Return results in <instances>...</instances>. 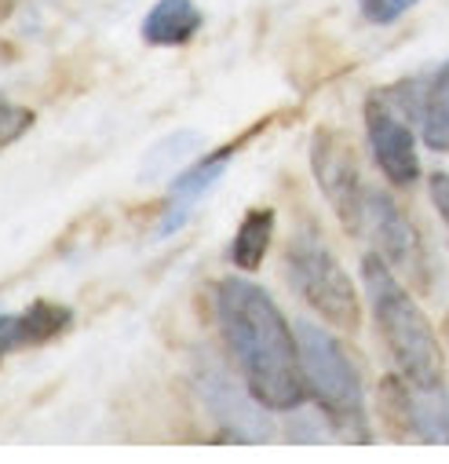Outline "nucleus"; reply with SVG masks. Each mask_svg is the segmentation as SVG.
I'll return each mask as SVG.
<instances>
[{
	"instance_id": "f257e3e1",
	"label": "nucleus",
	"mask_w": 449,
	"mask_h": 464,
	"mask_svg": "<svg viewBox=\"0 0 449 464\" xmlns=\"http://www.w3.org/2000/svg\"><path fill=\"white\" fill-rule=\"evenodd\" d=\"M215 322L242 381L267 410L303 406L300 340L263 285L242 275L223 278L215 285Z\"/></svg>"
},
{
	"instance_id": "f03ea898",
	"label": "nucleus",
	"mask_w": 449,
	"mask_h": 464,
	"mask_svg": "<svg viewBox=\"0 0 449 464\" xmlns=\"http://www.w3.org/2000/svg\"><path fill=\"white\" fill-rule=\"evenodd\" d=\"M362 285L366 300L373 307L377 329L384 336V347L391 352L398 373L413 388H438L445 384V355L435 336L431 318L420 311L413 293L402 285V278L391 271V264L373 249L362 256Z\"/></svg>"
},
{
	"instance_id": "7ed1b4c3",
	"label": "nucleus",
	"mask_w": 449,
	"mask_h": 464,
	"mask_svg": "<svg viewBox=\"0 0 449 464\" xmlns=\"http://www.w3.org/2000/svg\"><path fill=\"white\" fill-rule=\"evenodd\" d=\"M296 340H300V366H303L307 395L321 410V420L329 424V431L336 439H344L348 446H369L373 424L366 410V392H362L358 366L344 352V343L314 322H300Z\"/></svg>"
},
{
	"instance_id": "20e7f679",
	"label": "nucleus",
	"mask_w": 449,
	"mask_h": 464,
	"mask_svg": "<svg viewBox=\"0 0 449 464\" xmlns=\"http://www.w3.org/2000/svg\"><path fill=\"white\" fill-rule=\"evenodd\" d=\"M285 278L292 293L332 329L355 333L362 325V300L344 271V264L332 256V249L321 242L318 227H300L289 249H285Z\"/></svg>"
},
{
	"instance_id": "39448f33",
	"label": "nucleus",
	"mask_w": 449,
	"mask_h": 464,
	"mask_svg": "<svg viewBox=\"0 0 449 464\" xmlns=\"http://www.w3.org/2000/svg\"><path fill=\"white\" fill-rule=\"evenodd\" d=\"M420 110H424L420 81H402V84L369 92L362 106L373 158L387 176V183L395 187H413L420 179V154L413 136V125H420Z\"/></svg>"
},
{
	"instance_id": "423d86ee",
	"label": "nucleus",
	"mask_w": 449,
	"mask_h": 464,
	"mask_svg": "<svg viewBox=\"0 0 449 464\" xmlns=\"http://www.w3.org/2000/svg\"><path fill=\"white\" fill-rule=\"evenodd\" d=\"M194 388H197V395H201L205 410L212 413L223 439L242 442V446L271 442L274 424L267 417V406L249 392V384L242 388L215 355L201 352L194 359Z\"/></svg>"
},
{
	"instance_id": "0eeeda50",
	"label": "nucleus",
	"mask_w": 449,
	"mask_h": 464,
	"mask_svg": "<svg viewBox=\"0 0 449 464\" xmlns=\"http://www.w3.org/2000/svg\"><path fill=\"white\" fill-rule=\"evenodd\" d=\"M310 172L348 235H362L366 187H362V172H358L351 140L336 129H318L310 140Z\"/></svg>"
},
{
	"instance_id": "6e6552de",
	"label": "nucleus",
	"mask_w": 449,
	"mask_h": 464,
	"mask_svg": "<svg viewBox=\"0 0 449 464\" xmlns=\"http://www.w3.org/2000/svg\"><path fill=\"white\" fill-rule=\"evenodd\" d=\"M362 230L373 238V249L391 264V271L402 275V282L416 285L420 293L431 285L427 256H424V242L416 235V227L406 219V212L384 190H366Z\"/></svg>"
},
{
	"instance_id": "1a4fd4ad",
	"label": "nucleus",
	"mask_w": 449,
	"mask_h": 464,
	"mask_svg": "<svg viewBox=\"0 0 449 464\" xmlns=\"http://www.w3.org/2000/svg\"><path fill=\"white\" fill-rule=\"evenodd\" d=\"M201 8L194 0H158L143 19V41L154 48H183L201 30Z\"/></svg>"
},
{
	"instance_id": "9d476101",
	"label": "nucleus",
	"mask_w": 449,
	"mask_h": 464,
	"mask_svg": "<svg viewBox=\"0 0 449 464\" xmlns=\"http://www.w3.org/2000/svg\"><path fill=\"white\" fill-rule=\"evenodd\" d=\"M274 242V208H249L245 219L238 223V235L231 246V260L242 275H253L263 267L267 253Z\"/></svg>"
},
{
	"instance_id": "9b49d317",
	"label": "nucleus",
	"mask_w": 449,
	"mask_h": 464,
	"mask_svg": "<svg viewBox=\"0 0 449 464\" xmlns=\"http://www.w3.org/2000/svg\"><path fill=\"white\" fill-rule=\"evenodd\" d=\"M201 143H205V136H201L197 129H179V132L158 140V143L143 154V161H139V172H136L139 183H158V179H165L168 172L183 169V165L201 150Z\"/></svg>"
},
{
	"instance_id": "f8f14e48",
	"label": "nucleus",
	"mask_w": 449,
	"mask_h": 464,
	"mask_svg": "<svg viewBox=\"0 0 449 464\" xmlns=\"http://www.w3.org/2000/svg\"><path fill=\"white\" fill-rule=\"evenodd\" d=\"M420 136L435 154H449V63L427 81L424 110H420Z\"/></svg>"
},
{
	"instance_id": "ddd939ff",
	"label": "nucleus",
	"mask_w": 449,
	"mask_h": 464,
	"mask_svg": "<svg viewBox=\"0 0 449 464\" xmlns=\"http://www.w3.org/2000/svg\"><path fill=\"white\" fill-rule=\"evenodd\" d=\"M413 435L431 446H449V392L438 388H413Z\"/></svg>"
},
{
	"instance_id": "4468645a",
	"label": "nucleus",
	"mask_w": 449,
	"mask_h": 464,
	"mask_svg": "<svg viewBox=\"0 0 449 464\" xmlns=\"http://www.w3.org/2000/svg\"><path fill=\"white\" fill-rule=\"evenodd\" d=\"M377 413L391 439L413 435V384L402 373H387L377 388Z\"/></svg>"
},
{
	"instance_id": "2eb2a0df",
	"label": "nucleus",
	"mask_w": 449,
	"mask_h": 464,
	"mask_svg": "<svg viewBox=\"0 0 449 464\" xmlns=\"http://www.w3.org/2000/svg\"><path fill=\"white\" fill-rule=\"evenodd\" d=\"M234 150H238V143L219 147L215 154H208V158H201L197 165L183 169V172L176 176V183H172L168 198H172V201H197L205 190H212V187L219 183V176H223V169H227V161H231V154H234Z\"/></svg>"
},
{
	"instance_id": "dca6fc26",
	"label": "nucleus",
	"mask_w": 449,
	"mask_h": 464,
	"mask_svg": "<svg viewBox=\"0 0 449 464\" xmlns=\"http://www.w3.org/2000/svg\"><path fill=\"white\" fill-rule=\"evenodd\" d=\"M19 322H23V343L33 347V343H48L62 336L73 322V311L55 300H33L26 311H19Z\"/></svg>"
},
{
	"instance_id": "f3484780",
	"label": "nucleus",
	"mask_w": 449,
	"mask_h": 464,
	"mask_svg": "<svg viewBox=\"0 0 449 464\" xmlns=\"http://www.w3.org/2000/svg\"><path fill=\"white\" fill-rule=\"evenodd\" d=\"M30 129H33V110L0 99V150L12 147L15 140H23Z\"/></svg>"
},
{
	"instance_id": "a211bd4d",
	"label": "nucleus",
	"mask_w": 449,
	"mask_h": 464,
	"mask_svg": "<svg viewBox=\"0 0 449 464\" xmlns=\"http://www.w3.org/2000/svg\"><path fill=\"white\" fill-rule=\"evenodd\" d=\"M358 5H362V15L373 26H387V23L402 19L409 8H416L420 0H358Z\"/></svg>"
},
{
	"instance_id": "6ab92c4d",
	"label": "nucleus",
	"mask_w": 449,
	"mask_h": 464,
	"mask_svg": "<svg viewBox=\"0 0 449 464\" xmlns=\"http://www.w3.org/2000/svg\"><path fill=\"white\" fill-rule=\"evenodd\" d=\"M427 194H431V205L438 208V216L449 230V172H431L427 176Z\"/></svg>"
},
{
	"instance_id": "aec40b11",
	"label": "nucleus",
	"mask_w": 449,
	"mask_h": 464,
	"mask_svg": "<svg viewBox=\"0 0 449 464\" xmlns=\"http://www.w3.org/2000/svg\"><path fill=\"white\" fill-rule=\"evenodd\" d=\"M23 343V322L19 314H0V359H5L8 352H19Z\"/></svg>"
},
{
	"instance_id": "412c9836",
	"label": "nucleus",
	"mask_w": 449,
	"mask_h": 464,
	"mask_svg": "<svg viewBox=\"0 0 449 464\" xmlns=\"http://www.w3.org/2000/svg\"><path fill=\"white\" fill-rule=\"evenodd\" d=\"M190 208H194V201H168V208H165V216H161V223H158V235H161V238L176 235V230L190 219Z\"/></svg>"
},
{
	"instance_id": "4be33fe9",
	"label": "nucleus",
	"mask_w": 449,
	"mask_h": 464,
	"mask_svg": "<svg viewBox=\"0 0 449 464\" xmlns=\"http://www.w3.org/2000/svg\"><path fill=\"white\" fill-rule=\"evenodd\" d=\"M285 435H289L292 442H318V439H321V428L310 424V420H303V417H292V424L285 428Z\"/></svg>"
},
{
	"instance_id": "5701e85b",
	"label": "nucleus",
	"mask_w": 449,
	"mask_h": 464,
	"mask_svg": "<svg viewBox=\"0 0 449 464\" xmlns=\"http://www.w3.org/2000/svg\"><path fill=\"white\" fill-rule=\"evenodd\" d=\"M12 15V0H0V23H5Z\"/></svg>"
}]
</instances>
